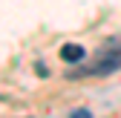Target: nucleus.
<instances>
[{"label":"nucleus","mask_w":121,"mask_h":118,"mask_svg":"<svg viewBox=\"0 0 121 118\" xmlns=\"http://www.w3.org/2000/svg\"><path fill=\"white\" fill-rule=\"evenodd\" d=\"M121 69V38H112L104 49H98V55L92 58V63L69 69V78H84V75H110V72Z\"/></svg>","instance_id":"1"},{"label":"nucleus","mask_w":121,"mask_h":118,"mask_svg":"<svg viewBox=\"0 0 121 118\" xmlns=\"http://www.w3.org/2000/svg\"><path fill=\"white\" fill-rule=\"evenodd\" d=\"M84 46H78V43H64L60 46V61H66V63H81L84 61Z\"/></svg>","instance_id":"2"},{"label":"nucleus","mask_w":121,"mask_h":118,"mask_svg":"<svg viewBox=\"0 0 121 118\" xmlns=\"http://www.w3.org/2000/svg\"><path fill=\"white\" fill-rule=\"evenodd\" d=\"M72 118H89V112L86 110H78V112H72Z\"/></svg>","instance_id":"3"}]
</instances>
